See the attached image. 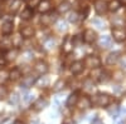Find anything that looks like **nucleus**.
<instances>
[{"label":"nucleus","instance_id":"nucleus-1","mask_svg":"<svg viewBox=\"0 0 126 124\" xmlns=\"http://www.w3.org/2000/svg\"><path fill=\"white\" fill-rule=\"evenodd\" d=\"M91 103L93 105H96V107H107L110 105V103H111V97L107 94V93H97L96 95H93L91 98Z\"/></svg>","mask_w":126,"mask_h":124},{"label":"nucleus","instance_id":"nucleus-2","mask_svg":"<svg viewBox=\"0 0 126 124\" xmlns=\"http://www.w3.org/2000/svg\"><path fill=\"white\" fill-rule=\"evenodd\" d=\"M112 36L117 43H122L126 40V28L124 26H113L112 28Z\"/></svg>","mask_w":126,"mask_h":124},{"label":"nucleus","instance_id":"nucleus-3","mask_svg":"<svg viewBox=\"0 0 126 124\" xmlns=\"http://www.w3.org/2000/svg\"><path fill=\"white\" fill-rule=\"evenodd\" d=\"M83 64H85V67L91 68V69L100 68L101 67V59L97 55H88V56H86L85 61H83Z\"/></svg>","mask_w":126,"mask_h":124},{"label":"nucleus","instance_id":"nucleus-4","mask_svg":"<svg viewBox=\"0 0 126 124\" xmlns=\"http://www.w3.org/2000/svg\"><path fill=\"white\" fill-rule=\"evenodd\" d=\"M82 39H83V41H85L86 44H92V43L96 41L97 34H96V32H94L93 29H86L85 33H83V35H82Z\"/></svg>","mask_w":126,"mask_h":124},{"label":"nucleus","instance_id":"nucleus-5","mask_svg":"<svg viewBox=\"0 0 126 124\" xmlns=\"http://www.w3.org/2000/svg\"><path fill=\"white\" fill-rule=\"evenodd\" d=\"M94 10L98 15H103L109 11V6H107V3L105 0H96L94 1Z\"/></svg>","mask_w":126,"mask_h":124},{"label":"nucleus","instance_id":"nucleus-6","mask_svg":"<svg viewBox=\"0 0 126 124\" xmlns=\"http://www.w3.org/2000/svg\"><path fill=\"white\" fill-rule=\"evenodd\" d=\"M56 13H53V11H47V13H44L43 14V16H42V24L43 25H50V24H53V22H56Z\"/></svg>","mask_w":126,"mask_h":124},{"label":"nucleus","instance_id":"nucleus-7","mask_svg":"<svg viewBox=\"0 0 126 124\" xmlns=\"http://www.w3.org/2000/svg\"><path fill=\"white\" fill-rule=\"evenodd\" d=\"M34 70H35V73L38 75H43V74H46L48 71V64L46 63V61H43V60H39L34 65Z\"/></svg>","mask_w":126,"mask_h":124},{"label":"nucleus","instance_id":"nucleus-8","mask_svg":"<svg viewBox=\"0 0 126 124\" xmlns=\"http://www.w3.org/2000/svg\"><path fill=\"white\" fill-rule=\"evenodd\" d=\"M37 80H38V77H35V75H27V77H24L23 80H22V88L27 89V88L33 87L37 83Z\"/></svg>","mask_w":126,"mask_h":124},{"label":"nucleus","instance_id":"nucleus-9","mask_svg":"<svg viewBox=\"0 0 126 124\" xmlns=\"http://www.w3.org/2000/svg\"><path fill=\"white\" fill-rule=\"evenodd\" d=\"M73 48H75V44H73V38L72 36H66L64 41H63V51H64L66 54H69L71 51L73 50Z\"/></svg>","mask_w":126,"mask_h":124},{"label":"nucleus","instance_id":"nucleus-10","mask_svg":"<svg viewBox=\"0 0 126 124\" xmlns=\"http://www.w3.org/2000/svg\"><path fill=\"white\" fill-rule=\"evenodd\" d=\"M50 6H52V4H50L49 0H40V3L38 4L37 9H38L39 13L44 14V13H47V11H49V10H50Z\"/></svg>","mask_w":126,"mask_h":124},{"label":"nucleus","instance_id":"nucleus-11","mask_svg":"<svg viewBox=\"0 0 126 124\" xmlns=\"http://www.w3.org/2000/svg\"><path fill=\"white\" fill-rule=\"evenodd\" d=\"M83 68H85V64L82 61H75L72 65H71V71L73 75H78L83 71Z\"/></svg>","mask_w":126,"mask_h":124},{"label":"nucleus","instance_id":"nucleus-12","mask_svg":"<svg viewBox=\"0 0 126 124\" xmlns=\"http://www.w3.org/2000/svg\"><path fill=\"white\" fill-rule=\"evenodd\" d=\"M46 107H48V100L44 99V98H38V99L34 101V104H33V108H34V110H37V112L43 110Z\"/></svg>","mask_w":126,"mask_h":124},{"label":"nucleus","instance_id":"nucleus-13","mask_svg":"<svg viewBox=\"0 0 126 124\" xmlns=\"http://www.w3.org/2000/svg\"><path fill=\"white\" fill-rule=\"evenodd\" d=\"M13 29H14L13 20H5V22H3V25H1V33L3 34L9 35L10 33L13 32Z\"/></svg>","mask_w":126,"mask_h":124},{"label":"nucleus","instance_id":"nucleus-14","mask_svg":"<svg viewBox=\"0 0 126 124\" xmlns=\"http://www.w3.org/2000/svg\"><path fill=\"white\" fill-rule=\"evenodd\" d=\"M78 93L75 91V93H72V94L68 95L67 98V101H66V107L67 108H72V107H75L77 104V101H78Z\"/></svg>","mask_w":126,"mask_h":124},{"label":"nucleus","instance_id":"nucleus-15","mask_svg":"<svg viewBox=\"0 0 126 124\" xmlns=\"http://www.w3.org/2000/svg\"><path fill=\"white\" fill-rule=\"evenodd\" d=\"M120 55H121L120 51H112V53H110V54L107 55V58H106V63H107L109 65H113L115 63H117V61H119Z\"/></svg>","mask_w":126,"mask_h":124},{"label":"nucleus","instance_id":"nucleus-16","mask_svg":"<svg viewBox=\"0 0 126 124\" xmlns=\"http://www.w3.org/2000/svg\"><path fill=\"white\" fill-rule=\"evenodd\" d=\"M20 34H22L23 38H32L34 35V28L30 25H24L20 29Z\"/></svg>","mask_w":126,"mask_h":124},{"label":"nucleus","instance_id":"nucleus-17","mask_svg":"<svg viewBox=\"0 0 126 124\" xmlns=\"http://www.w3.org/2000/svg\"><path fill=\"white\" fill-rule=\"evenodd\" d=\"M77 104L81 109H88L92 107V103H91V98L88 97H82L81 99L78 98V101H77Z\"/></svg>","mask_w":126,"mask_h":124},{"label":"nucleus","instance_id":"nucleus-18","mask_svg":"<svg viewBox=\"0 0 126 124\" xmlns=\"http://www.w3.org/2000/svg\"><path fill=\"white\" fill-rule=\"evenodd\" d=\"M112 44V38L110 35H102L98 39V45L101 48H109Z\"/></svg>","mask_w":126,"mask_h":124},{"label":"nucleus","instance_id":"nucleus-19","mask_svg":"<svg viewBox=\"0 0 126 124\" xmlns=\"http://www.w3.org/2000/svg\"><path fill=\"white\" fill-rule=\"evenodd\" d=\"M20 4H22V0H13V3H10L8 6L9 14H15L20 8Z\"/></svg>","mask_w":126,"mask_h":124},{"label":"nucleus","instance_id":"nucleus-20","mask_svg":"<svg viewBox=\"0 0 126 124\" xmlns=\"http://www.w3.org/2000/svg\"><path fill=\"white\" fill-rule=\"evenodd\" d=\"M33 15H34V10L32 8H25L22 11V14H20V18L23 20H29L30 18H33Z\"/></svg>","mask_w":126,"mask_h":124},{"label":"nucleus","instance_id":"nucleus-21","mask_svg":"<svg viewBox=\"0 0 126 124\" xmlns=\"http://www.w3.org/2000/svg\"><path fill=\"white\" fill-rule=\"evenodd\" d=\"M107 6H109L110 11L116 13L117 10L120 9V6H121V3H120V0H111L110 3H107Z\"/></svg>","mask_w":126,"mask_h":124},{"label":"nucleus","instance_id":"nucleus-22","mask_svg":"<svg viewBox=\"0 0 126 124\" xmlns=\"http://www.w3.org/2000/svg\"><path fill=\"white\" fill-rule=\"evenodd\" d=\"M22 44H23V36H22V34L14 35L12 38V46H14V48L18 49L19 46H22Z\"/></svg>","mask_w":126,"mask_h":124},{"label":"nucleus","instance_id":"nucleus-23","mask_svg":"<svg viewBox=\"0 0 126 124\" xmlns=\"http://www.w3.org/2000/svg\"><path fill=\"white\" fill-rule=\"evenodd\" d=\"M64 87H66V81L63 79H58L54 83V85H53V91L54 93H59V91H62L63 89H64Z\"/></svg>","mask_w":126,"mask_h":124},{"label":"nucleus","instance_id":"nucleus-24","mask_svg":"<svg viewBox=\"0 0 126 124\" xmlns=\"http://www.w3.org/2000/svg\"><path fill=\"white\" fill-rule=\"evenodd\" d=\"M69 9H71V4H69L68 1H63V3L59 4V6H58V9H57V11H58L59 14H64V13L69 11Z\"/></svg>","mask_w":126,"mask_h":124},{"label":"nucleus","instance_id":"nucleus-25","mask_svg":"<svg viewBox=\"0 0 126 124\" xmlns=\"http://www.w3.org/2000/svg\"><path fill=\"white\" fill-rule=\"evenodd\" d=\"M20 77H22V71H20L18 68L13 69L12 71H10V74H9V78L12 79L13 81H15V80H19V79H20Z\"/></svg>","mask_w":126,"mask_h":124},{"label":"nucleus","instance_id":"nucleus-26","mask_svg":"<svg viewBox=\"0 0 126 124\" xmlns=\"http://www.w3.org/2000/svg\"><path fill=\"white\" fill-rule=\"evenodd\" d=\"M102 73H103V70H102L101 68H94V69H92L91 79H98V80H100V78H101Z\"/></svg>","mask_w":126,"mask_h":124},{"label":"nucleus","instance_id":"nucleus-27","mask_svg":"<svg viewBox=\"0 0 126 124\" xmlns=\"http://www.w3.org/2000/svg\"><path fill=\"white\" fill-rule=\"evenodd\" d=\"M19 100H20V97H19V94L18 93H13L12 95L9 97V104H12V105H16L18 103H19Z\"/></svg>","mask_w":126,"mask_h":124},{"label":"nucleus","instance_id":"nucleus-28","mask_svg":"<svg viewBox=\"0 0 126 124\" xmlns=\"http://www.w3.org/2000/svg\"><path fill=\"white\" fill-rule=\"evenodd\" d=\"M67 19H68V22H71V23H77L78 19H79V14L77 11H71L68 14Z\"/></svg>","mask_w":126,"mask_h":124},{"label":"nucleus","instance_id":"nucleus-29","mask_svg":"<svg viewBox=\"0 0 126 124\" xmlns=\"http://www.w3.org/2000/svg\"><path fill=\"white\" fill-rule=\"evenodd\" d=\"M54 45H56V41H54V39H53V38H49L48 40H46V41H44V49H46V50H50V49H53V48H54Z\"/></svg>","mask_w":126,"mask_h":124},{"label":"nucleus","instance_id":"nucleus-30","mask_svg":"<svg viewBox=\"0 0 126 124\" xmlns=\"http://www.w3.org/2000/svg\"><path fill=\"white\" fill-rule=\"evenodd\" d=\"M0 46L3 48V50H8L10 46H12V40H9V39L4 38L1 41H0Z\"/></svg>","mask_w":126,"mask_h":124},{"label":"nucleus","instance_id":"nucleus-31","mask_svg":"<svg viewBox=\"0 0 126 124\" xmlns=\"http://www.w3.org/2000/svg\"><path fill=\"white\" fill-rule=\"evenodd\" d=\"M83 88H85L86 90H92V89H94L93 79H86V80H85V84H83Z\"/></svg>","mask_w":126,"mask_h":124},{"label":"nucleus","instance_id":"nucleus-32","mask_svg":"<svg viewBox=\"0 0 126 124\" xmlns=\"http://www.w3.org/2000/svg\"><path fill=\"white\" fill-rule=\"evenodd\" d=\"M57 30L58 32H64V30H67V23L64 20H58L57 22Z\"/></svg>","mask_w":126,"mask_h":124},{"label":"nucleus","instance_id":"nucleus-33","mask_svg":"<svg viewBox=\"0 0 126 124\" xmlns=\"http://www.w3.org/2000/svg\"><path fill=\"white\" fill-rule=\"evenodd\" d=\"M112 24L113 26H124V19L120 16H115L112 18Z\"/></svg>","mask_w":126,"mask_h":124},{"label":"nucleus","instance_id":"nucleus-34","mask_svg":"<svg viewBox=\"0 0 126 124\" xmlns=\"http://www.w3.org/2000/svg\"><path fill=\"white\" fill-rule=\"evenodd\" d=\"M107 112H109V114L110 115H112V117H115V118H117V114H119V107H111V108H109L107 109Z\"/></svg>","mask_w":126,"mask_h":124},{"label":"nucleus","instance_id":"nucleus-35","mask_svg":"<svg viewBox=\"0 0 126 124\" xmlns=\"http://www.w3.org/2000/svg\"><path fill=\"white\" fill-rule=\"evenodd\" d=\"M8 95V89L6 87H4L3 84H0V99H4Z\"/></svg>","mask_w":126,"mask_h":124},{"label":"nucleus","instance_id":"nucleus-36","mask_svg":"<svg viewBox=\"0 0 126 124\" xmlns=\"http://www.w3.org/2000/svg\"><path fill=\"white\" fill-rule=\"evenodd\" d=\"M92 24H94L98 29H103L105 28V23L102 22V20H100V19H93L92 20Z\"/></svg>","mask_w":126,"mask_h":124},{"label":"nucleus","instance_id":"nucleus-37","mask_svg":"<svg viewBox=\"0 0 126 124\" xmlns=\"http://www.w3.org/2000/svg\"><path fill=\"white\" fill-rule=\"evenodd\" d=\"M40 3V0H27V4H28V8H37L38 4Z\"/></svg>","mask_w":126,"mask_h":124},{"label":"nucleus","instance_id":"nucleus-38","mask_svg":"<svg viewBox=\"0 0 126 124\" xmlns=\"http://www.w3.org/2000/svg\"><path fill=\"white\" fill-rule=\"evenodd\" d=\"M37 81H39L40 87H47V85L49 84V79H48L47 77H44V80H43V78H40V79H39V80H37Z\"/></svg>","mask_w":126,"mask_h":124},{"label":"nucleus","instance_id":"nucleus-39","mask_svg":"<svg viewBox=\"0 0 126 124\" xmlns=\"http://www.w3.org/2000/svg\"><path fill=\"white\" fill-rule=\"evenodd\" d=\"M16 54H18V50H16V49H15L14 51H9V53H8V59H9V60L15 59V58H16Z\"/></svg>","mask_w":126,"mask_h":124},{"label":"nucleus","instance_id":"nucleus-40","mask_svg":"<svg viewBox=\"0 0 126 124\" xmlns=\"http://www.w3.org/2000/svg\"><path fill=\"white\" fill-rule=\"evenodd\" d=\"M8 75H9V74L6 73V71H3V73H0V83H1V81L4 83V81L8 79Z\"/></svg>","mask_w":126,"mask_h":124},{"label":"nucleus","instance_id":"nucleus-41","mask_svg":"<svg viewBox=\"0 0 126 124\" xmlns=\"http://www.w3.org/2000/svg\"><path fill=\"white\" fill-rule=\"evenodd\" d=\"M120 67L121 68H126V55L120 56Z\"/></svg>","mask_w":126,"mask_h":124},{"label":"nucleus","instance_id":"nucleus-42","mask_svg":"<svg viewBox=\"0 0 126 124\" xmlns=\"http://www.w3.org/2000/svg\"><path fill=\"white\" fill-rule=\"evenodd\" d=\"M32 100H33V94H30V93H28V94L24 97V101H25V103H30Z\"/></svg>","mask_w":126,"mask_h":124},{"label":"nucleus","instance_id":"nucleus-43","mask_svg":"<svg viewBox=\"0 0 126 124\" xmlns=\"http://www.w3.org/2000/svg\"><path fill=\"white\" fill-rule=\"evenodd\" d=\"M91 124H103V122L100 119V118H94L93 120H92V123Z\"/></svg>","mask_w":126,"mask_h":124},{"label":"nucleus","instance_id":"nucleus-44","mask_svg":"<svg viewBox=\"0 0 126 124\" xmlns=\"http://www.w3.org/2000/svg\"><path fill=\"white\" fill-rule=\"evenodd\" d=\"M113 124H124V120H121V119H117V120H115V123Z\"/></svg>","mask_w":126,"mask_h":124},{"label":"nucleus","instance_id":"nucleus-45","mask_svg":"<svg viewBox=\"0 0 126 124\" xmlns=\"http://www.w3.org/2000/svg\"><path fill=\"white\" fill-rule=\"evenodd\" d=\"M14 124H24V123H23V122H22V120H16V122H15V123H14Z\"/></svg>","mask_w":126,"mask_h":124},{"label":"nucleus","instance_id":"nucleus-46","mask_svg":"<svg viewBox=\"0 0 126 124\" xmlns=\"http://www.w3.org/2000/svg\"><path fill=\"white\" fill-rule=\"evenodd\" d=\"M120 3H121V5H122V4L126 5V0H120Z\"/></svg>","mask_w":126,"mask_h":124},{"label":"nucleus","instance_id":"nucleus-47","mask_svg":"<svg viewBox=\"0 0 126 124\" xmlns=\"http://www.w3.org/2000/svg\"><path fill=\"white\" fill-rule=\"evenodd\" d=\"M3 58V54H1V51H0V59H1Z\"/></svg>","mask_w":126,"mask_h":124},{"label":"nucleus","instance_id":"nucleus-48","mask_svg":"<svg viewBox=\"0 0 126 124\" xmlns=\"http://www.w3.org/2000/svg\"><path fill=\"white\" fill-rule=\"evenodd\" d=\"M66 124H75V123H66Z\"/></svg>","mask_w":126,"mask_h":124},{"label":"nucleus","instance_id":"nucleus-49","mask_svg":"<svg viewBox=\"0 0 126 124\" xmlns=\"http://www.w3.org/2000/svg\"><path fill=\"white\" fill-rule=\"evenodd\" d=\"M0 70H1V65H0Z\"/></svg>","mask_w":126,"mask_h":124},{"label":"nucleus","instance_id":"nucleus-50","mask_svg":"<svg viewBox=\"0 0 126 124\" xmlns=\"http://www.w3.org/2000/svg\"><path fill=\"white\" fill-rule=\"evenodd\" d=\"M125 97H126V93H125Z\"/></svg>","mask_w":126,"mask_h":124}]
</instances>
